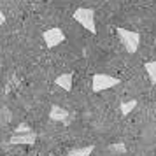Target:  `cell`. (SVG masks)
Returning <instances> with one entry per match:
<instances>
[{"label": "cell", "instance_id": "6da1fadb", "mask_svg": "<svg viewBox=\"0 0 156 156\" xmlns=\"http://www.w3.org/2000/svg\"><path fill=\"white\" fill-rule=\"evenodd\" d=\"M118 84H119V79L118 77H112L109 74H95L91 88L95 93H100V91H105V90H111V88H114Z\"/></svg>", "mask_w": 156, "mask_h": 156}, {"label": "cell", "instance_id": "7a4b0ae2", "mask_svg": "<svg viewBox=\"0 0 156 156\" xmlns=\"http://www.w3.org/2000/svg\"><path fill=\"white\" fill-rule=\"evenodd\" d=\"M118 34H119V39L125 49L128 53H135L140 46V35L137 32H132V30H125V28H118Z\"/></svg>", "mask_w": 156, "mask_h": 156}, {"label": "cell", "instance_id": "3957f363", "mask_svg": "<svg viewBox=\"0 0 156 156\" xmlns=\"http://www.w3.org/2000/svg\"><path fill=\"white\" fill-rule=\"evenodd\" d=\"M74 20L81 23L86 30H90L91 34H97V27H95V12L91 9H77L74 12Z\"/></svg>", "mask_w": 156, "mask_h": 156}, {"label": "cell", "instance_id": "277c9868", "mask_svg": "<svg viewBox=\"0 0 156 156\" xmlns=\"http://www.w3.org/2000/svg\"><path fill=\"white\" fill-rule=\"evenodd\" d=\"M42 39H44V42H46V46L51 49V48H56V46H60V44L63 42L65 34L62 28H49L42 34Z\"/></svg>", "mask_w": 156, "mask_h": 156}, {"label": "cell", "instance_id": "5b68a950", "mask_svg": "<svg viewBox=\"0 0 156 156\" xmlns=\"http://www.w3.org/2000/svg\"><path fill=\"white\" fill-rule=\"evenodd\" d=\"M37 140V135L32 132V133H23V135H12L11 137V140L9 144H12V146H34Z\"/></svg>", "mask_w": 156, "mask_h": 156}, {"label": "cell", "instance_id": "8992f818", "mask_svg": "<svg viewBox=\"0 0 156 156\" xmlns=\"http://www.w3.org/2000/svg\"><path fill=\"white\" fill-rule=\"evenodd\" d=\"M49 118L53 121H62V123H65V121L69 119V111H65L63 107H60V105H53L51 107V112H49Z\"/></svg>", "mask_w": 156, "mask_h": 156}, {"label": "cell", "instance_id": "52a82bcc", "mask_svg": "<svg viewBox=\"0 0 156 156\" xmlns=\"http://www.w3.org/2000/svg\"><path fill=\"white\" fill-rule=\"evenodd\" d=\"M55 84H58L62 90H65V91H70L72 90V74H69V72L60 74L56 77V81H55Z\"/></svg>", "mask_w": 156, "mask_h": 156}, {"label": "cell", "instance_id": "ba28073f", "mask_svg": "<svg viewBox=\"0 0 156 156\" xmlns=\"http://www.w3.org/2000/svg\"><path fill=\"white\" fill-rule=\"evenodd\" d=\"M95 151V146H86V147L72 149L67 156H91V153Z\"/></svg>", "mask_w": 156, "mask_h": 156}, {"label": "cell", "instance_id": "9c48e42d", "mask_svg": "<svg viewBox=\"0 0 156 156\" xmlns=\"http://www.w3.org/2000/svg\"><path fill=\"white\" fill-rule=\"evenodd\" d=\"M144 69H146V72H147L149 79H151V83H153V84H156V60H153V62H147V63L144 65Z\"/></svg>", "mask_w": 156, "mask_h": 156}, {"label": "cell", "instance_id": "30bf717a", "mask_svg": "<svg viewBox=\"0 0 156 156\" xmlns=\"http://www.w3.org/2000/svg\"><path fill=\"white\" fill-rule=\"evenodd\" d=\"M135 107H137V100H128V102H123V104H121L119 111H121V114H123V116H128V114L132 112Z\"/></svg>", "mask_w": 156, "mask_h": 156}, {"label": "cell", "instance_id": "8fae6325", "mask_svg": "<svg viewBox=\"0 0 156 156\" xmlns=\"http://www.w3.org/2000/svg\"><path fill=\"white\" fill-rule=\"evenodd\" d=\"M109 151H112L116 154H125L126 153V146H125V142H118V144L109 146Z\"/></svg>", "mask_w": 156, "mask_h": 156}, {"label": "cell", "instance_id": "7c38bea8", "mask_svg": "<svg viewBox=\"0 0 156 156\" xmlns=\"http://www.w3.org/2000/svg\"><path fill=\"white\" fill-rule=\"evenodd\" d=\"M0 121H2L4 125H7L9 121H11V112H9L7 107H4V109L0 111Z\"/></svg>", "mask_w": 156, "mask_h": 156}, {"label": "cell", "instance_id": "4fadbf2b", "mask_svg": "<svg viewBox=\"0 0 156 156\" xmlns=\"http://www.w3.org/2000/svg\"><path fill=\"white\" fill-rule=\"evenodd\" d=\"M32 132H34V130H32V128L30 126H27V125H20V126L16 128L14 130V133L16 135H23V133H32Z\"/></svg>", "mask_w": 156, "mask_h": 156}, {"label": "cell", "instance_id": "5bb4252c", "mask_svg": "<svg viewBox=\"0 0 156 156\" xmlns=\"http://www.w3.org/2000/svg\"><path fill=\"white\" fill-rule=\"evenodd\" d=\"M4 23H5V16H4V12H2V11H0V27H2V25H4Z\"/></svg>", "mask_w": 156, "mask_h": 156}]
</instances>
